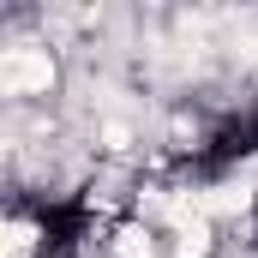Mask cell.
I'll list each match as a JSON object with an SVG mask.
<instances>
[{"instance_id": "6da1fadb", "label": "cell", "mask_w": 258, "mask_h": 258, "mask_svg": "<svg viewBox=\"0 0 258 258\" xmlns=\"http://www.w3.org/2000/svg\"><path fill=\"white\" fill-rule=\"evenodd\" d=\"M252 252H258V204H252Z\"/></svg>"}]
</instances>
